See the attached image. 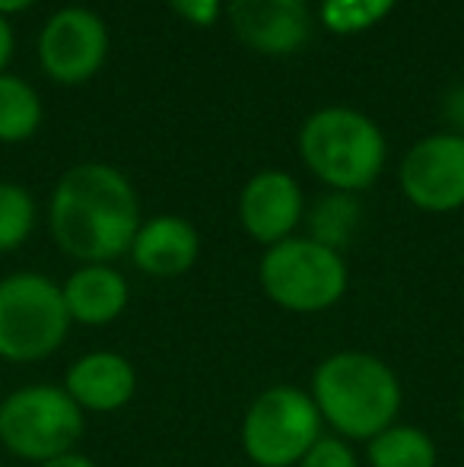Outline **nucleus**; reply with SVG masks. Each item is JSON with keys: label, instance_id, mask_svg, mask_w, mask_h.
Here are the masks:
<instances>
[{"label": "nucleus", "instance_id": "obj_1", "mask_svg": "<svg viewBox=\"0 0 464 467\" xmlns=\"http://www.w3.org/2000/svg\"><path fill=\"white\" fill-rule=\"evenodd\" d=\"M55 245L80 265H112L130 252L140 207L130 182L106 162H80L55 185L48 207Z\"/></svg>", "mask_w": 464, "mask_h": 467}, {"label": "nucleus", "instance_id": "obj_2", "mask_svg": "<svg viewBox=\"0 0 464 467\" xmlns=\"http://www.w3.org/2000/svg\"><path fill=\"white\" fill-rule=\"evenodd\" d=\"M309 394L335 436L363 445L397 423L404 404L397 372L366 350H337L325 357L312 372Z\"/></svg>", "mask_w": 464, "mask_h": 467}, {"label": "nucleus", "instance_id": "obj_3", "mask_svg": "<svg viewBox=\"0 0 464 467\" xmlns=\"http://www.w3.org/2000/svg\"><path fill=\"white\" fill-rule=\"evenodd\" d=\"M299 156L341 194L369 188L385 166V137L353 109H322L299 130Z\"/></svg>", "mask_w": 464, "mask_h": 467}, {"label": "nucleus", "instance_id": "obj_4", "mask_svg": "<svg viewBox=\"0 0 464 467\" xmlns=\"http://www.w3.org/2000/svg\"><path fill=\"white\" fill-rule=\"evenodd\" d=\"M258 283L277 308L293 315H322L344 299L350 274L341 252L312 235H290L264 252Z\"/></svg>", "mask_w": 464, "mask_h": 467}, {"label": "nucleus", "instance_id": "obj_5", "mask_svg": "<svg viewBox=\"0 0 464 467\" xmlns=\"http://www.w3.org/2000/svg\"><path fill=\"white\" fill-rule=\"evenodd\" d=\"M61 283L38 271L0 280V359L13 366L55 357L70 334Z\"/></svg>", "mask_w": 464, "mask_h": 467}, {"label": "nucleus", "instance_id": "obj_6", "mask_svg": "<svg viewBox=\"0 0 464 467\" xmlns=\"http://www.w3.org/2000/svg\"><path fill=\"white\" fill-rule=\"evenodd\" d=\"M87 430V413L64 385L32 381L0 400V445L19 462L45 464L77 449Z\"/></svg>", "mask_w": 464, "mask_h": 467}, {"label": "nucleus", "instance_id": "obj_7", "mask_svg": "<svg viewBox=\"0 0 464 467\" xmlns=\"http://www.w3.org/2000/svg\"><path fill=\"white\" fill-rule=\"evenodd\" d=\"M239 436L254 467H296L325 436V423L305 388L271 385L245 407Z\"/></svg>", "mask_w": 464, "mask_h": 467}, {"label": "nucleus", "instance_id": "obj_8", "mask_svg": "<svg viewBox=\"0 0 464 467\" xmlns=\"http://www.w3.org/2000/svg\"><path fill=\"white\" fill-rule=\"evenodd\" d=\"M401 191L417 210L452 213L464 207V134L423 137L401 162Z\"/></svg>", "mask_w": 464, "mask_h": 467}, {"label": "nucleus", "instance_id": "obj_9", "mask_svg": "<svg viewBox=\"0 0 464 467\" xmlns=\"http://www.w3.org/2000/svg\"><path fill=\"white\" fill-rule=\"evenodd\" d=\"M108 55L106 23L93 10L67 6L45 23L38 38V61L57 83H83L99 74Z\"/></svg>", "mask_w": 464, "mask_h": 467}, {"label": "nucleus", "instance_id": "obj_10", "mask_svg": "<svg viewBox=\"0 0 464 467\" xmlns=\"http://www.w3.org/2000/svg\"><path fill=\"white\" fill-rule=\"evenodd\" d=\"M303 210V188L296 185L293 175L277 172V169H267V172H258L254 179H248V185L242 188L239 197L242 229L267 248L296 233Z\"/></svg>", "mask_w": 464, "mask_h": 467}, {"label": "nucleus", "instance_id": "obj_11", "mask_svg": "<svg viewBox=\"0 0 464 467\" xmlns=\"http://www.w3.org/2000/svg\"><path fill=\"white\" fill-rule=\"evenodd\" d=\"M61 385L83 413H118L134 400L137 369L118 350H89L67 366Z\"/></svg>", "mask_w": 464, "mask_h": 467}, {"label": "nucleus", "instance_id": "obj_12", "mask_svg": "<svg viewBox=\"0 0 464 467\" xmlns=\"http://www.w3.org/2000/svg\"><path fill=\"white\" fill-rule=\"evenodd\" d=\"M232 29L261 55H293L309 38L305 0H232Z\"/></svg>", "mask_w": 464, "mask_h": 467}, {"label": "nucleus", "instance_id": "obj_13", "mask_svg": "<svg viewBox=\"0 0 464 467\" xmlns=\"http://www.w3.org/2000/svg\"><path fill=\"white\" fill-rule=\"evenodd\" d=\"M201 254V235L188 220L175 213H162L140 223L130 242V261L147 277H181L194 267Z\"/></svg>", "mask_w": 464, "mask_h": 467}, {"label": "nucleus", "instance_id": "obj_14", "mask_svg": "<svg viewBox=\"0 0 464 467\" xmlns=\"http://www.w3.org/2000/svg\"><path fill=\"white\" fill-rule=\"evenodd\" d=\"M64 306L74 325L106 327L130 306V286L112 265H80L61 283Z\"/></svg>", "mask_w": 464, "mask_h": 467}, {"label": "nucleus", "instance_id": "obj_15", "mask_svg": "<svg viewBox=\"0 0 464 467\" xmlns=\"http://www.w3.org/2000/svg\"><path fill=\"white\" fill-rule=\"evenodd\" d=\"M366 464L369 467H439L436 439L423 426L391 423L378 436L366 442Z\"/></svg>", "mask_w": 464, "mask_h": 467}, {"label": "nucleus", "instance_id": "obj_16", "mask_svg": "<svg viewBox=\"0 0 464 467\" xmlns=\"http://www.w3.org/2000/svg\"><path fill=\"white\" fill-rule=\"evenodd\" d=\"M42 124V102L36 89L19 77L0 74V140L19 143L32 137Z\"/></svg>", "mask_w": 464, "mask_h": 467}, {"label": "nucleus", "instance_id": "obj_17", "mask_svg": "<svg viewBox=\"0 0 464 467\" xmlns=\"http://www.w3.org/2000/svg\"><path fill=\"white\" fill-rule=\"evenodd\" d=\"M356 223H359V203L353 201V194L335 191V194L322 197L315 203V210H312V239L341 252L350 242Z\"/></svg>", "mask_w": 464, "mask_h": 467}, {"label": "nucleus", "instance_id": "obj_18", "mask_svg": "<svg viewBox=\"0 0 464 467\" xmlns=\"http://www.w3.org/2000/svg\"><path fill=\"white\" fill-rule=\"evenodd\" d=\"M36 226V203L23 185L0 182V254L19 248Z\"/></svg>", "mask_w": 464, "mask_h": 467}, {"label": "nucleus", "instance_id": "obj_19", "mask_svg": "<svg viewBox=\"0 0 464 467\" xmlns=\"http://www.w3.org/2000/svg\"><path fill=\"white\" fill-rule=\"evenodd\" d=\"M395 6V0H325L322 4V19L331 32H350L369 29L378 19H385Z\"/></svg>", "mask_w": 464, "mask_h": 467}, {"label": "nucleus", "instance_id": "obj_20", "mask_svg": "<svg viewBox=\"0 0 464 467\" xmlns=\"http://www.w3.org/2000/svg\"><path fill=\"white\" fill-rule=\"evenodd\" d=\"M296 467H359V458H356V451H353V442L331 432V436L318 439L309 455Z\"/></svg>", "mask_w": 464, "mask_h": 467}, {"label": "nucleus", "instance_id": "obj_21", "mask_svg": "<svg viewBox=\"0 0 464 467\" xmlns=\"http://www.w3.org/2000/svg\"><path fill=\"white\" fill-rule=\"evenodd\" d=\"M169 6L194 26H213L220 16V0H169Z\"/></svg>", "mask_w": 464, "mask_h": 467}, {"label": "nucleus", "instance_id": "obj_22", "mask_svg": "<svg viewBox=\"0 0 464 467\" xmlns=\"http://www.w3.org/2000/svg\"><path fill=\"white\" fill-rule=\"evenodd\" d=\"M38 467H96V462L89 455H83V451H67V455H57L51 458V462L38 464Z\"/></svg>", "mask_w": 464, "mask_h": 467}, {"label": "nucleus", "instance_id": "obj_23", "mask_svg": "<svg viewBox=\"0 0 464 467\" xmlns=\"http://www.w3.org/2000/svg\"><path fill=\"white\" fill-rule=\"evenodd\" d=\"M13 57V29L4 16H0V70L6 67V61Z\"/></svg>", "mask_w": 464, "mask_h": 467}, {"label": "nucleus", "instance_id": "obj_24", "mask_svg": "<svg viewBox=\"0 0 464 467\" xmlns=\"http://www.w3.org/2000/svg\"><path fill=\"white\" fill-rule=\"evenodd\" d=\"M449 118H452L455 124H464V89H459V93L452 96V102H449Z\"/></svg>", "mask_w": 464, "mask_h": 467}, {"label": "nucleus", "instance_id": "obj_25", "mask_svg": "<svg viewBox=\"0 0 464 467\" xmlns=\"http://www.w3.org/2000/svg\"><path fill=\"white\" fill-rule=\"evenodd\" d=\"M29 4H36V0H0V16H6V13H19L26 10Z\"/></svg>", "mask_w": 464, "mask_h": 467}, {"label": "nucleus", "instance_id": "obj_26", "mask_svg": "<svg viewBox=\"0 0 464 467\" xmlns=\"http://www.w3.org/2000/svg\"><path fill=\"white\" fill-rule=\"evenodd\" d=\"M459 413H461V423H464V391H461V400H459Z\"/></svg>", "mask_w": 464, "mask_h": 467}]
</instances>
